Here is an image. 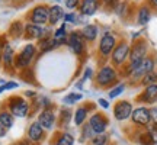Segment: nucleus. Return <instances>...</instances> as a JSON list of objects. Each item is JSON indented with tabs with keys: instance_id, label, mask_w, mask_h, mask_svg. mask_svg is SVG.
<instances>
[{
	"instance_id": "nucleus-12",
	"label": "nucleus",
	"mask_w": 157,
	"mask_h": 145,
	"mask_svg": "<svg viewBox=\"0 0 157 145\" xmlns=\"http://www.w3.org/2000/svg\"><path fill=\"white\" fill-rule=\"evenodd\" d=\"M48 20V9L45 6H36L32 12V23L42 25Z\"/></svg>"
},
{
	"instance_id": "nucleus-40",
	"label": "nucleus",
	"mask_w": 157,
	"mask_h": 145,
	"mask_svg": "<svg viewBox=\"0 0 157 145\" xmlns=\"http://www.w3.org/2000/svg\"><path fill=\"white\" fill-rule=\"evenodd\" d=\"M150 3H151L153 6H156V7H157V0H150Z\"/></svg>"
},
{
	"instance_id": "nucleus-21",
	"label": "nucleus",
	"mask_w": 157,
	"mask_h": 145,
	"mask_svg": "<svg viewBox=\"0 0 157 145\" xmlns=\"http://www.w3.org/2000/svg\"><path fill=\"white\" fill-rule=\"evenodd\" d=\"M0 123L6 126V128H12L13 126V116L9 112H0Z\"/></svg>"
},
{
	"instance_id": "nucleus-2",
	"label": "nucleus",
	"mask_w": 157,
	"mask_h": 145,
	"mask_svg": "<svg viewBox=\"0 0 157 145\" xmlns=\"http://www.w3.org/2000/svg\"><path fill=\"white\" fill-rule=\"evenodd\" d=\"M115 80H117V72H115V70H113L112 67H109V65L102 67L101 70H99V72H98V76H96V83L99 84V86H102V87L109 86V84L113 83Z\"/></svg>"
},
{
	"instance_id": "nucleus-16",
	"label": "nucleus",
	"mask_w": 157,
	"mask_h": 145,
	"mask_svg": "<svg viewBox=\"0 0 157 145\" xmlns=\"http://www.w3.org/2000/svg\"><path fill=\"white\" fill-rule=\"evenodd\" d=\"M63 17H64V12L60 6H52L48 9V20H50L52 25H56L57 22H60Z\"/></svg>"
},
{
	"instance_id": "nucleus-6",
	"label": "nucleus",
	"mask_w": 157,
	"mask_h": 145,
	"mask_svg": "<svg viewBox=\"0 0 157 145\" xmlns=\"http://www.w3.org/2000/svg\"><path fill=\"white\" fill-rule=\"evenodd\" d=\"M151 71H154V60L153 58H144L143 62L138 65V68L134 70L131 74H132L134 80H140V78H144L148 72Z\"/></svg>"
},
{
	"instance_id": "nucleus-38",
	"label": "nucleus",
	"mask_w": 157,
	"mask_h": 145,
	"mask_svg": "<svg viewBox=\"0 0 157 145\" xmlns=\"http://www.w3.org/2000/svg\"><path fill=\"white\" fill-rule=\"evenodd\" d=\"M99 105H101L102 107H105V109H108V107H109V103H108L105 99H99Z\"/></svg>"
},
{
	"instance_id": "nucleus-24",
	"label": "nucleus",
	"mask_w": 157,
	"mask_h": 145,
	"mask_svg": "<svg viewBox=\"0 0 157 145\" xmlns=\"http://www.w3.org/2000/svg\"><path fill=\"white\" fill-rule=\"evenodd\" d=\"M74 144V138L70 134H63L58 141H57L56 145H73Z\"/></svg>"
},
{
	"instance_id": "nucleus-41",
	"label": "nucleus",
	"mask_w": 157,
	"mask_h": 145,
	"mask_svg": "<svg viewBox=\"0 0 157 145\" xmlns=\"http://www.w3.org/2000/svg\"><path fill=\"white\" fill-rule=\"evenodd\" d=\"M113 2H117V0H105V3H113Z\"/></svg>"
},
{
	"instance_id": "nucleus-9",
	"label": "nucleus",
	"mask_w": 157,
	"mask_h": 145,
	"mask_svg": "<svg viewBox=\"0 0 157 145\" xmlns=\"http://www.w3.org/2000/svg\"><path fill=\"white\" fill-rule=\"evenodd\" d=\"M35 55V46L34 45H26L25 48H23V51L21 52V55L17 57V61H16V65L19 68L21 67H26L29 62L32 61V58H34Z\"/></svg>"
},
{
	"instance_id": "nucleus-3",
	"label": "nucleus",
	"mask_w": 157,
	"mask_h": 145,
	"mask_svg": "<svg viewBox=\"0 0 157 145\" xmlns=\"http://www.w3.org/2000/svg\"><path fill=\"white\" fill-rule=\"evenodd\" d=\"M132 105L127 100H122V102H118L115 107H113V116L117 121H125L128 119L131 115H132Z\"/></svg>"
},
{
	"instance_id": "nucleus-34",
	"label": "nucleus",
	"mask_w": 157,
	"mask_h": 145,
	"mask_svg": "<svg viewBox=\"0 0 157 145\" xmlns=\"http://www.w3.org/2000/svg\"><path fill=\"white\" fill-rule=\"evenodd\" d=\"M150 117H151V121L156 123L157 126V107H151L150 109Z\"/></svg>"
},
{
	"instance_id": "nucleus-39",
	"label": "nucleus",
	"mask_w": 157,
	"mask_h": 145,
	"mask_svg": "<svg viewBox=\"0 0 157 145\" xmlns=\"http://www.w3.org/2000/svg\"><path fill=\"white\" fill-rule=\"evenodd\" d=\"M6 131H7V128H6V126H3V125L0 123V138H3V136L6 135Z\"/></svg>"
},
{
	"instance_id": "nucleus-36",
	"label": "nucleus",
	"mask_w": 157,
	"mask_h": 145,
	"mask_svg": "<svg viewBox=\"0 0 157 145\" xmlns=\"http://www.w3.org/2000/svg\"><path fill=\"white\" fill-rule=\"evenodd\" d=\"M77 5H78V0H67L66 2V6H67L68 9H74Z\"/></svg>"
},
{
	"instance_id": "nucleus-35",
	"label": "nucleus",
	"mask_w": 157,
	"mask_h": 145,
	"mask_svg": "<svg viewBox=\"0 0 157 145\" xmlns=\"http://www.w3.org/2000/svg\"><path fill=\"white\" fill-rule=\"evenodd\" d=\"M64 17H66V22H71V23L77 22V20H76V19H77V16H76L74 13H68V15H66Z\"/></svg>"
},
{
	"instance_id": "nucleus-4",
	"label": "nucleus",
	"mask_w": 157,
	"mask_h": 145,
	"mask_svg": "<svg viewBox=\"0 0 157 145\" xmlns=\"http://www.w3.org/2000/svg\"><path fill=\"white\" fill-rule=\"evenodd\" d=\"M29 110V105L26 100H23L21 97H13L10 102V113L15 116L19 117H25L28 115Z\"/></svg>"
},
{
	"instance_id": "nucleus-5",
	"label": "nucleus",
	"mask_w": 157,
	"mask_h": 145,
	"mask_svg": "<svg viewBox=\"0 0 157 145\" xmlns=\"http://www.w3.org/2000/svg\"><path fill=\"white\" fill-rule=\"evenodd\" d=\"M132 122L135 125H138V126H148V123L151 121V117H150V109H147V107H137L132 110Z\"/></svg>"
},
{
	"instance_id": "nucleus-26",
	"label": "nucleus",
	"mask_w": 157,
	"mask_h": 145,
	"mask_svg": "<svg viewBox=\"0 0 157 145\" xmlns=\"http://www.w3.org/2000/svg\"><path fill=\"white\" fill-rule=\"evenodd\" d=\"M92 142H93V145H106V142H108V135H105V134H98L96 136H93Z\"/></svg>"
},
{
	"instance_id": "nucleus-25",
	"label": "nucleus",
	"mask_w": 157,
	"mask_h": 145,
	"mask_svg": "<svg viewBox=\"0 0 157 145\" xmlns=\"http://www.w3.org/2000/svg\"><path fill=\"white\" fill-rule=\"evenodd\" d=\"M157 83V72L156 71H151V72H148L146 77L143 78V84L144 86H151V84H156Z\"/></svg>"
},
{
	"instance_id": "nucleus-14",
	"label": "nucleus",
	"mask_w": 157,
	"mask_h": 145,
	"mask_svg": "<svg viewBox=\"0 0 157 145\" xmlns=\"http://www.w3.org/2000/svg\"><path fill=\"white\" fill-rule=\"evenodd\" d=\"M138 99L141 102H144V103H154V102H157V84L147 86L146 90L143 91V95Z\"/></svg>"
},
{
	"instance_id": "nucleus-37",
	"label": "nucleus",
	"mask_w": 157,
	"mask_h": 145,
	"mask_svg": "<svg viewBox=\"0 0 157 145\" xmlns=\"http://www.w3.org/2000/svg\"><path fill=\"white\" fill-rule=\"evenodd\" d=\"M90 132H93V131H92V128H90V125H86V126H84V129H83V138H89Z\"/></svg>"
},
{
	"instance_id": "nucleus-19",
	"label": "nucleus",
	"mask_w": 157,
	"mask_h": 145,
	"mask_svg": "<svg viewBox=\"0 0 157 145\" xmlns=\"http://www.w3.org/2000/svg\"><path fill=\"white\" fill-rule=\"evenodd\" d=\"M96 35H98V28H96L95 25H87L82 31V36L84 39H87V41H93L96 38Z\"/></svg>"
},
{
	"instance_id": "nucleus-7",
	"label": "nucleus",
	"mask_w": 157,
	"mask_h": 145,
	"mask_svg": "<svg viewBox=\"0 0 157 145\" xmlns=\"http://www.w3.org/2000/svg\"><path fill=\"white\" fill-rule=\"evenodd\" d=\"M129 45L127 42H121V44H118V46L113 50V54H112V62L115 65H121L125 60H127V57L129 55Z\"/></svg>"
},
{
	"instance_id": "nucleus-31",
	"label": "nucleus",
	"mask_w": 157,
	"mask_h": 145,
	"mask_svg": "<svg viewBox=\"0 0 157 145\" xmlns=\"http://www.w3.org/2000/svg\"><path fill=\"white\" fill-rule=\"evenodd\" d=\"M140 142L141 145H154V142H153L151 136H150V134L147 132V134H143L140 138Z\"/></svg>"
},
{
	"instance_id": "nucleus-28",
	"label": "nucleus",
	"mask_w": 157,
	"mask_h": 145,
	"mask_svg": "<svg viewBox=\"0 0 157 145\" xmlns=\"http://www.w3.org/2000/svg\"><path fill=\"white\" fill-rule=\"evenodd\" d=\"M80 99H82V95H80V93H70L68 96H66V97H64V102H66V103H68V105H71V103L78 102Z\"/></svg>"
},
{
	"instance_id": "nucleus-29",
	"label": "nucleus",
	"mask_w": 157,
	"mask_h": 145,
	"mask_svg": "<svg viewBox=\"0 0 157 145\" xmlns=\"http://www.w3.org/2000/svg\"><path fill=\"white\" fill-rule=\"evenodd\" d=\"M10 32H12V35H13V36H19V35H21V32H22V23H21V22H15L13 25H12Z\"/></svg>"
},
{
	"instance_id": "nucleus-8",
	"label": "nucleus",
	"mask_w": 157,
	"mask_h": 145,
	"mask_svg": "<svg viewBox=\"0 0 157 145\" xmlns=\"http://www.w3.org/2000/svg\"><path fill=\"white\" fill-rule=\"evenodd\" d=\"M89 125H90V128H92V131H93L96 135L98 134H105V129H106V126H108V121L105 119L103 115H101V113H95L93 116L90 117Z\"/></svg>"
},
{
	"instance_id": "nucleus-27",
	"label": "nucleus",
	"mask_w": 157,
	"mask_h": 145,
	"mask_svg": "<svg viewBox=\"0 0 157 145\" xmlns=\"http://www.w3.org/2000/svg\"><path fill=\"white\" fill-rule=\"evenodd\" d=\"M12 58H13V51H12V48L7 45L5 50V54H3V61H5L6 65H9L12 62Z\"/></svg>"
},
{
	"instance_id": "nucleus-13",
	"label": "nucleus",
	"mask_w": 157,
	"mask_h": 145,
	"mask_svg": "<svg viewBox=\"0 0 157 145\" xmlns=\"http://www.w3.org/2000/svg\"><path fill=\"white\" fill-rule=\"evenodd\" d=\"M54 121H56V116H54V113H52L50 109H44V110L41 112L39 117H38L39 125H41L44 129H51L52 128Z\"/></svg>"
},
{
	"instance_id": "nucleus-1",
	"label": "nucleus",
	"mask_w": 157,
	"mask_h": 145,
	"mask_svg": "<svg viewBox=\"0 0 157 145\" xmlns=\"http://www.w3.org/2000/svg\"><path fill=\"white\" fill-rule=\"evenodd\" d=\"M146 54H147V45L146 42H137V44L132 46V50L129 51V60H131V64H129V72H132L134 70L138 68L143 60L146 58Z\"/></svg>"
},
{
	"instance_id": "nucleus-17",
	"label": "nucleus",
	"mask_w": 157,
	"mask_h": 145,
	"mask_svg": "<svg viewBox=\"0 0 157 145\" xmlns=\"http://www.w3.org/2000/svg\"><path fill=\"white\" fill-rule=\"evenodd\" d=\"M25 31H26V36H28V38H42L45 35L44 29L41 28L39 25H35V23L26 25Z\"/></svg>"
},
{
	"instance_id": "nucleus-11",
	"label": "nucleus",
	"mask_w": 157,
	"mask_h": 145,
	"mask_svg": "<svg viewBox=\"0 0 157 145\" xmlns=\"http://www.w3.org/2000/svg\"><path fill=\"white\" fill-rule=\"evenodd\" d=\"M115 44H117L115 38H113L112 35L106 34L103 38H102L101 44H99V51H101V54L102 55H109V54L112 52V50L115 48Z\"/></svg>"
},
{
	"instance_id": "nucleus-33",
	"label": "nucleus",
	"mask_w": 157,
	"mask_h": 145,
	"mask_svg": "<svg viewBox=\"0 0 157 145\" xmlns=\"http://www.w3.org/2000/svg\"><path fill=\"white\" fill-rule=\"evenodd\" d=\"M148 134H150V136H151V139L154 144H157V126L154 125L153 128L148 129Z\"/></svg>"
},
{
	"instance_id": "nucleus-30",
	"label": "nucleus",
	"mask_w": 157,
	"mask_h": 145,
	"mask_svg": "<svg viewBox=\"0 0 157 145\" xmlns=\"http://www.w3.org/2000/svg\"><path fill=\"white\" fill-rule=\"evenodd\" d=\"M124 89H125V86H124V84H119V86H117V87H115L113 90H111V91H109V97H111V99H115L117 96H119L121 93H122Z\"/></svg>"
},
{
	"instance_id": "nucleus-10",
	"label": "nucleus",
	"mask_w": 157,
	"mask_h": 145,
	"mask_svg": "<svg viewBox=\"0 0 157 145\" xmlns=\"http://www.w3.org/2000/svg\"><path fill=\"white\" fill-rule=\"evenodd\" d=\"M68 46L71 48V51H73L74 54H82L83 52V46H84L82 34H77V32L70 34V36H68Z\"/></svg>"
},
{
	"instance_id": "nucleus-32",
	"label": "nucleus",
	"mask_w": 157,
	"mask_h": 145,
	"mask_svg": "<svg viewBox=\"0 0 157 145\" xmlns=\"http://www.w3.org/2000/svg\"><path fill=\"white\" fill-rule=\"evenodd\" d=\"M16 87H17V84L13 83V81L6 83V84H3V86H0V93H3L5 90H9V89H16Z\"/></svg>"
},
{
	"instance_id": "nucleus-18",
	"label": "nucleus",
	"mask_w": 157,
	"mask_h": 145,
	"mask_svg": "<svg viewBox=\"0 0 157 145\" xmlns=\"http://www.w3.org/2000/svg\"><path fill=\"white\" fill-rule=\"evenodd\" d=\"M98 10V0H83L82 3V13L83 15H93Z\"/></svg>"
},
{
	"instance_id": "nucleus-15",
	"label": "nucleus",
	"mask_w": 157,
	"mask_h": 145,
	"mask_svg": "<svg viewBox=\"0 0 157 145\" xmlns=\"http://www.w3.org/2000/svg\"><path fill=\"white\" fill-rule=\"evenodd\" d=\"M42 135H44V128L39 125V122H34L28 129V138L34 142L42 139Z\"/></svg>"
},
{
	"instance_id": "nucleus-20",
	"label": "nucleus",
	"mask_w": 157,
	"mask_h": 145,
	"mask_svg": "<svg viewBox=\"0 0 157 145\" xmlns=\"http://www.w3.org/2000/svg\"><path fill=\"white\" fill-rule=\"evenodd\" d=\"M87 116V107H78L76 113H74V123L76 125H82L84 122V119Z\"/></svg>"
},
{
	"instance_id": "nucleus-23",
	"label": "nucleus",
	"mask_w": 157,
	"mask_h": 145,
	"mask_svg": "<svg viewBox=\"0 0 157 145\" xmlns=\"http://www.w3.org/2000/svg\"><path fill=\"white\" fill-rule=\"evenodd\" d=\"M54 41H56L57 44H63V42H66L67 41V32H66V25H63L61 28L58 29L54 35Z\"/></svg>"
},
{
	"instance_id": "nucleus-22",
	"label": "nucleus",
	"mask_w": 157,
	"mask_h": 145,
	"mask_svg": "<svg viewBox=\"0 0 157 145\" xmlns=\"http://www.w3.org/2000/svg\"><path fill=\"white\" fill-rule=\"evenodd\" d=\"M148 20H150V9L147 6H143L140 9V12H138V23L146 25Z\"/></svg>"
}]
</instances>
